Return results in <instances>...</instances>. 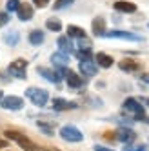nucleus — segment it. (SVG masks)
<instances>
[{
    "instance_id": "f257e3e1",
    "label": "nucleus",
    "mask_w": 149,
    "mask_h": 151,
    "mask_svg": "<svg viewBox=\"0 0 149 151\" xmlns=\"http://www.w3.org/2000/svg\"><path fill=\"white\" fill-rule=\"evenodd\" d=\"M122 107H124V113H127L131 118H135V120H144L145 118V107L136 99H127Z\"/></svg>"
},
{
    "instance_id": "f03ea898",
    "label": "nucleus",
    "mask_w": 149,
    "mask_h": 151,
    "mask_svg": "<svg viewBox=\"0 0 149 151\" xmlns=\"http://www.w3.org/2000/svg\"><path fill=\"white\" fill-rule=\"evenodd\" d=\"M6 137H7L9 140H13V142H16L24 151H38V146H37L35 142H31L26 135L18 133V131H11V129H9V131H6Z\"/></svg>"
},
{
    "instance_id": "7ed1b4c3",
    "label": "nucleus",
    "mask_w": 149,
    "mask_h": 151,
    "mask_svg": "<svg viewBox=\"0 0 149 151\" xmlns=\"http://www.w3.org/2000/svg\"><path fill=\"white\" fill-rule=\"evenodd\" d=\"M26 95L37 107H44L47 104V100H49V93L46 89H40V88H29L26 91Z\"/></svg>"
},
{
    "instance_id": "20e7f679",
    "label": "nucleus",
    "mask_w": 149,
    "mask_h": 151,
    "mask_svg": "<svg viewBox=\"0 0 149 151\" xmlns=\"http://www.w3.org/2000/svg\"><path fill=\"white\" fill-rule=\"evenodd\" d=\"M60 137L64 140H67V142H82V140H84V135L78 131L77 127H73V126H64L60 129Z\"/></svg>"
},
{
    "instance_id": "39448f33",
    "label": "nucleus",
    "mask_w": 149,
    "mask_h": 151,
    "mask_svg": "<svg viewBox=\"0 0 149 151\" xmlns=\"http://www.w3.org/2000/svg\"><path fill=\"white\" fill-rule=\"evenodd\" d=\"M107 38H122V40H129V42H142V37H138L135 33H129V31H105V35Z\"/></svg>"
},
{
    "instance_id": "423d86ee",
    "label": "nucleus",
    "mask_w": 149,
    "mask_h": 151,
    "mask_svg": "<svg viewBox=\"0 0 149 151\" xmlns=\"http://www.w3.org/2000/svg\"><path fill=\"white\" fill-rule=\"evenodd\" d=\"M26 68H27V62L26 60H15L11 66L7 68V73L9 75H13V77H16V78H26Z\"/></svg>"
},
{
    "instance_id": "0eeeda50",
    "label": "nucleus",
    "mask_w": 149,
    "mask_h": 151,
    "mask_svg": "<svg viewBox=\"0 0 149 151\" xmlns=\"http://www.w3.org/2000/svg\"><path fill=\"white\" fill-rule=\"evenodd\" d=\"M4 109H9V111H18L24 107V100L20 99V96H6V99L0 100Z\"/></svg>"
},
{
    "instance_id": "6e6552de",
    "label": "nucleus",
    "mask_w": 149,
    "mask_h": 151,
    "mask_svg": "<svg viewBox=\"0 0 149 151\" xmlns=\"http://www.w3.org/2000/svg\"><path fill=\"white\" fill-rule=\"evenodd\" d=\"M78 68H80V73L84 75V77H95V75H97V71H98V66H97V64H95L91 58H89V60H80Z\"/></svg>"
},
{
    "instance_id": "1a4fd4ad",
    "label": "nucleus",
    "mask_w": 149,
    "mask_h": 151,
    "mask_svg": "<svg viewBox=\"0 0 149 151\" xmlns=\"http://www.w3.org/2000/svg\"><path fill=\"white\" fill-rule=\"evenodd\" d=\"M135 131H131V129H127V127H120L118 131H116V140H120V142L124 144H131L133 140H135Z\"/></svg>"
},
{
    "instance_id": "9d476101",
    "label": "nucleus",
    "mask_w": 149,
    "mask_h": 151,
    "mask_svg": "<svg viewBox=\"0 0 149 151\" xmlns=\"http://www.w3.org/2000/svg\"><path fill=\"white\" fill-rule=\"evenodd\" d=\"M16 15L22 22H27V20H31V17H33V7L29 4H20L18 9H16Z\"/></svg>"
},
{
    "instance_id": "9b49d317",
    "label": "nucleus",
    "mask_w": 149,
    "mask_h": 151,
    "mask_svg": "<svg viewBox=\"0 0 149 151\" xmlns=\"http://www.w3.org/2000/svg\"><path fill=\"white\" fill-rule=\"evenodd\" d=\"M64 77H66V82H67L69 88H82L84 86V78H80L77 73H73L69 69H67V73L64 75Z\"/></svg>"
},
{
    "instance_id": "f8f14e48",
    "label": "nucleus",
    "mask_w": 149,
    "mask_h": 151,
    "mask_svg": "<svg viewBox=\"0 0 149 151\" xmlns=\"http://www.w3.org/2000/svg\"><path fill=\"white\" fill-rule=\"evenodd\" d=\"M37 71H38L46 80H49V82H53V84H58V82L62 80V77H60L57 71H51V69H47V68H38Z\"/></svg>"
},
{
    "instance_id": "ddd939ff",
    "label": "nucleus",
    "mask_w": 149,
    "mask_h": 151,
    "mask_svg": "<svg viewBox=\"0 0 149 151\" xmlns=\"http://www.w3.org/2000/svg\"><path fill=\"white\" fill-rule=\"evenodd\" d=\"M58 47H60V51L64 53V55L74 53V46H73V42H71L69 37H60L58 38Z\"/></svg>"
},
{
    "instance_id": "4468645a",
    "label": "nucleus",
    "mask_w": 149,
    "mask_h": 151,
    "mask_svg": "<svg viewBox=\"0 0 149 151\" xmlns=\"http://www.w3.org/2000/svg\"><path fill=\"white\" fill-rule=\"evenodd\" d=\"M53 107L57 111H66V109H77V104L69 102V100H64V99H55L53 100Z\"/></svg>"
},
{
    "instance_id": "2eb2a0df",
    "label": "nucleus",
    "mask_w": 149,
    "mask_h": 151,
    "mask_svg": "<svg viewBox=\"0 0 149 151\" xmlns=\"http://www.w3.org/2000/svg\"><path fill=\"white\" fill-rule=\"evenodd\" d=\"M115 9L120 13H135L136 11V6L133 2H125V0H118L115 2Z\"/></svg>"
},
{
    "instance_id": "dca6fc26",
    "label": "nucleus",
    "mask_w": 149,
    "mask_h": 151,
    "mask_svg": "<svg viewBox=\"0 0 149 151\" xmlns=\"http://www.w3.org/2000/svg\"><path fill=\"white\" fill-rule=\"evenodd\" d=\"M51 62L60 69V68H66V66H67L69 58H67V55H64V53L60 51V53H55V55H51Z\"/></svg>"
},
{
    "instance_id": "f3484780",
    "label": "nucleus",
    "mask_w": 149,
    "mask_h": 151,
    "mask_svg": "<svg viewBox=\"0 0 149 151\" xmlns=\"http://www.w3.org/2000/svg\"><path fill=\"white\" fill-rule=\"evenodd\" d=\"M93 33L97 37H104L105 35V20L104 18H95L93 20Z\"/></svg>"
},
{
    "instance_id": "a211bd4d",
    "label": "nucleus",
    "mask_w": 149,
    "mask_h": 151,
    "mask_svg": "<svg viewBox=\"0 0 149 151\" xmlns=\"http://www.w3.org/2000/svg\"><path fill=\"white\" fill-rule=\"evenodd\" d=\"M97 64L100 68H111L113 66V58L109 55H105V53H98L97 55Z\"/></svg>"
},
{
    "instance_id": "6ab92c4d",
    "label": "nucleus",
    "mask_w": 149,
    "mask_h": 151,
    "mask_svg": "<svg viewBox=\"0 0 149 151\" xmlns=\"http://www.w3.org/2000/svg\"><path fill=\"white\" fill-rule=\"evenodd\" d=\"M67 35H69V38H86V31L82 27H77V26H69Z\"/></svg>"
},
{
    "instance_id": "aec40b11",
    "label": "nucleus",
    "mask_w": 149,
    "mask_h": 151,
    "mask_svg": "<svg viewBox=\"0 0 149 151\" xmlns=\"http://www.w3.org/2000/svg\"><path fill=\"white\" fill-rule=\"evenodd\" d=\"M29 42H31L33 46H40L42 42H44V33H42V31H38V29L31 31V33H29Z\"/></svg>"
},
{
    "instance_id": "412c9836",
    "label": "nucleus",
    "mask_w": 149,
    "mask_h": 151,
    "mask_svg": "<svg viewBox=\"0 0 149 151\" xmlns=\"http://www.w3.org/2000/svg\"><path fill=\"white\" fill-rule=\"evenodd\" d=\"M118 66H120V69H122V71H129V73L138 69V64H136V62H133V60H122Z\"/></svg>"
},
{
    "instance_id": "4be33fe9",
    "label": "nucleus",
    "mask_w": 149,
    "mask_h": 151,
    "mask_svg": "<svg viewBox=\"0 0 149 151\" xmlns=\"http://www.w3.org/2000/svg\"><path fill=\"white\" fill-rule=\"evenodd\" d=\"M4 42H6V44H9V46H15L16 42H18V33H16V31H11L9 35L4 37Z\"/></svg>"
},
{
    "instance_id": "5701e85b",
    "label": "nucleus",
    "mask_w": 149,
    "mask_h": 151,
    "mask_svg": "<svg viewBox=\"0 0 149 151\" xmlns=\"http://www.w3.org/2000/svg\"><path fill=\"white\" fill-rule=\"evenodd\" d=\"M46 26H47V29H51V31H60V29H62V24L58 22V20H55V18H49L47 22H46Z\"/></svg>"
},
{
    "instance_id": "b1692460",
    "label": "nucleus",
    "mask_w": 149,
    "mask_h": 151,
    "mask_svg": "<svg viewBox=\"0 0 149 151\" xmlns=\"http://www.w3.org/2000/svg\"><path fill=\"white\" fill-rule=\"evenodd\" d=\"M77 57H78V60H89L91 58V49H80V51H77Z\"/></svg>"
},
{
    "instance_id": "393cba45",
    "label": "nucleus",
    "mask_w": 149,
    "mask_h": 151,
    "mask_svg": "<svg viewBox=\"0 0 149 151\" xmlns=\"http://www.w3.org/2000/svg\"><path fill=\"white\" fill-rule=\"evenodd\" d=\"M18 6H20V0H7V4H6L7 13H9V11H16Z\"/></svg>"
},
{
    "instance_id": "a878e982",
    "label": "nucleus",
    "mask_w": 149,
    "mask_h": 151,
    "mask_svg": "<svg viewBox=\"0 0 149 151\" xmlns=\"http://www.w3.org/2000/svg\"><path fill=\"white\" fill-rule=\"evenodd\" d=\"M73 2H74V0H57L53 7H55V9H62V7H66V6H71Z\"/></svg>"
},
{
    "instance_id": "bb28decb",
    "label": "nucleus",
    "mask_w": 149,
    "mask_h": 151,
    "mask_svg": "<svg viewBox=\"0 0 149 151\" xmlns=\"http://www.w3.org/2000/svg\"><path fill=\"white\" fill-rule=\"evenodd\" d=\"M124 151H147L145 146H133V144H125Z\"/></svg>"
},
{
    "instance_id": "cd10ccee",
    "label": "nucleus",
    "mask_w": 149,
    "mask_h": 151,
    "mask_svg": "<svg viewBox=\"0 0 149 151\" xmlns=\"http://www.w3.org/2000/svg\"><path fill=\"white\" fill-rule=\"evenodd\" d=\"M7 22H9V13L7 11L6 13H0V27L7 26Z\"/></svg>"
},
{
    "instance_id": "c85d7f7f",
    "label": "nucleus",
    "mask_w": 149,
    "mask_h": 151,
    "mask_svg": "<svg viewBox=\"0 0 149 151\" xmlns=\"http://www.w3.org/2000/svg\"><path fill=\"white\" fill-rule=\"evenodd\" d=\"M38 124V127L42 129V131H44V133H47V135H53V127H49V126H46L44 122H37Z\"/></svg>"
},
{
    "instance_id": "c756f323",
    "label": "nucleus",
    "mask_w": 149,
    "mask_h": 151,
    "mask_svg": "<svg viewBox=\"0 0 149 151\" xmlns=\"http://www.w3.org/2000/svg\"><path fill=\"white\" fill-rule=\"evenodd\" d=\"M33 4H37V7H46L49 4V0H33Z\"/></svg>"
},
{
    "instance_id": "7c9ffc66",
    "label": "nucleus",
    "mask_w": 149,
    "mask_h": 151,
    "mask_svg": "<svg viewBox=\"0 0 149 151\" xmlns=\"http://www.w3.org/2000/svg\"><path fill=\"white\" fill-rule=\"evenodd\" d=\"M93 151H113V149H109V147H104V146H95V149Z\"/></svg>"
},
{
    "instance_id": "2f4dec72",
    "label": "nucleus",
    "mask_w": 149,
    "mask_h": 151,
    "mask_svg": "<svg viewBox=\"0 0 149 151\" xmlns=\"http://www.w3.org/2000/svg\"><path fill=\"white\" fill-rule=\"evenodd\" d=\"M142 80H144L145 84H149V73H145V75H142Z\"/></svg>"
},
{
    "instance_id": "473e14b6",
    "label": "nucleus",
    "mask_w": 149,
    "mask_h": 151,
    "mask_svg": "<svg viewBox=\"0 0 149 151\" xmlns=\"http://www.w3.org/2000/svg\"><path fill=\"white\" fill-rule=\"evenodd\" d=\"M6 146H7V142H6L4 138H0V149H2V147H6Z\"/></svg>"
},
{
    "instance_id": "72a5a7b5",
    "label": "nucleus",
    "mask_w": 149,
    "mask_h": 151,
    "mask_svg": "<svg viewBox=\"0 0 149 151\" xmlns=\"http://www.w3.org/2000/svg\"><path fill=\"white\" fill-rule=\"evenodd\" d=\"M2 99H4V96H2V91H0V100H2Z\"/></svg>"
},
{
    "instance_id": "f704fd0d",
    "label": "nucleus",
    "mask_w": 149,
    "mask_h": 151,
    "mask_svg": "<svg viewBox=\"0 0 149 151\" xmlns=\"http://www.w3.org/2000/svg\"><path fill=\"white\" fill-rule=\"evenodd\" d=\"M46 151H58V149H46Z\"/></svg>"
},
{
    "instance_id": "c9c22d12",
    "label": "nucleus",
    "mask_w": 149,
    "mask_h": 151,
    "mask_svg": "<svg viewBox=\"0 0 149 151\" xmlns=\"http://www.w3.org/2000/svg\"><path fill=\"white\" fill-rule=\"evenodd\" d=\"M144 120H147V124H149V118H144Z\"/></svg>"
}]
</instances>
